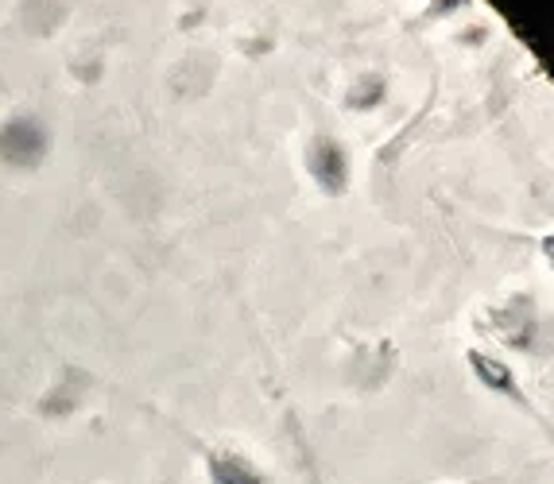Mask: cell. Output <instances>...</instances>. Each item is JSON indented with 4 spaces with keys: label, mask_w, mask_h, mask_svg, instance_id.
<instances>
[{
    "label": "cell",
    "mask_w": 554,
    "mask_h": 484,
    "mask_svg": "<svg viewBox=\"0 0 554 484\" xmlns=\"http://www.w3.org/2000/svg\"><path fill=\"white\" fill-rule=\"evenodd\" d=\"M469 484H477V480H469Z\"/></svg>",
    "instance_id": "3"
},
{
    "label": "cell",
    "mask_w": 554,
    "mask_h": 484,
    "mask_svg": "<svg viewBox=\"0 0 554 484\" xmlns=\"http://www.w3.org/2000/svg\"><path fill=\"white\" fill-rule=\"evenodd\" d=\"M469 364H473L477 380H481L489 391H496V396H508V399H519V403H524V396H519V388H516V376H511V368L504 364V360L485 357V352H469Z\"/></svg>",
    "instance_id": "2"
},
{
    "label": "cell",
    "mask_w": 554,
    "mask_h": 484,
    "mask_svg": "<svg viewBox=\"0 0 554 484\" xmlns=\"http://www.w3.org/2000/svg\"><path fill=\"white\" fill-rule=\"evenodd\" d=\"M198 454L205 461L210 484H271L268 473L233 446H198Z\"/></svg>",
    "instance_id": "1"
}]
</instances>
